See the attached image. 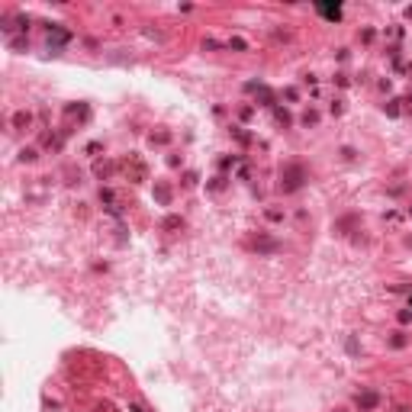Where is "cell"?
Returning a JSON list of instances; mask_svg holds the SVG:
<instances>
[{"label":"cell","instance_id":"cell-4","mask_svg":"<svg viewBox=\"0 0 412 412\" xmlns=\"http://www.w3.org/2000/svg\"><path fill=\"white\" fill-rule=\"evenodd\" d=\"M13 122L23 129V126H29V116H26V113H16V116H13Z\"/></svg>","mask_w":412,"mask_h":412},{"label":"cell","instance_id":"cell-1","mask_svg":"<svg viewBox=\"0 0 412 412\" xmlns=\"http://www.w3.org/2000/svg\"><path fill=\"white\" fill-rule=\"evenodd\" d=\"M300 184H303V171H300L297 164H290V168L280 171V190H297Z\"/></svg>","mask_w":412,"mask_h":412},{"label":"cell","instance_id":"cell-2","mask_svg":"<svg viewBox=\"0 0 412 412\" xmlns=\"http://www.w3.org/2000/svg\"><path fill=\"white\" fill-rule=\"evenodd\" d=\"M358 406H361V412H367V409H374V406H377V393H361L358 396Z\"/></svg>","mask_w":412,"mask_h":412},{"label":"cell","instance_id":"cell-6","mask_svg":"<svg viewBox=\"0 0 412 412\" xmlns=\"http://www.w3.org/2000/svg\"><path fill=\"white\" fill-rule=\"evenodd\" d=\"M409 306H412V300H409Z\"/></svg>","mask_w":412,"mask_h":412},{"label":"cell","instance_id":"cell-3","mask_svg":"<svg viewBox=\"0 0 412 412\" xmlns=\"http://www.w3.org/2000/svg\"><path fill=\"white\" fill-rule=\"evenodd\" d=\"M319 10H322L325 16H332V20H338V16H341V10H338V7H319Z\"/></svg>","mask_w":412,"mask_h":412},{"label":"cell","instance_id":"cell-5","mask_svg":"<svg viewBox=\"0 0 412 412\" xmlns=\"http://www.w3.org/2000/svg\"><path fill=\"white\" fill-rule=\"evenodd\" d=\"M399 412H409V409H399Z\"/></svg>","mask_w":412,"mask_h":412}]
</instances>
